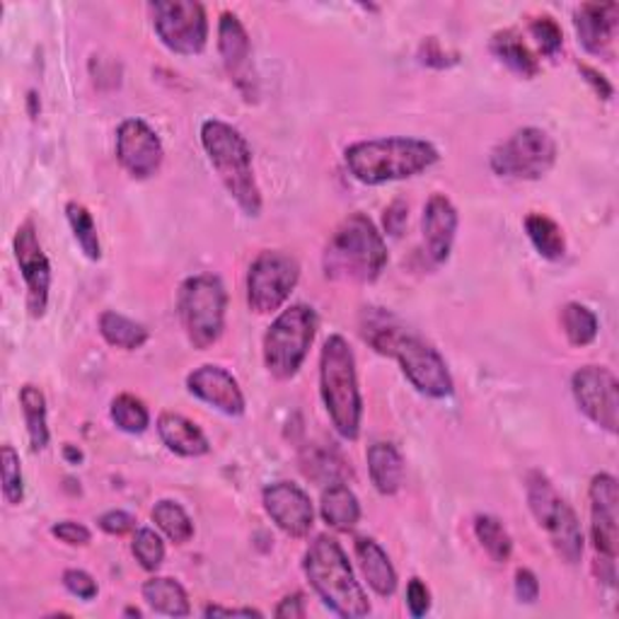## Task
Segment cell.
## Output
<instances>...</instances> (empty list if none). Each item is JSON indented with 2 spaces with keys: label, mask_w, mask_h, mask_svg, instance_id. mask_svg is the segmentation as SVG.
<instances>
[{
  "label": "cell",
  "mask_w": 619,
  "mask_h": 619,
  "mask_svg": "<svg viewBox=\"0 0 619 619\" xmlns=\"http://www.w3.org/2000/svg\"><path fill=\"white\" fill-rule=\"evenodd\" d=\"M366 342L378 351V354L393 356L402 366L407 380L417 387L421 395L443 399L453 395V375L447 371V363L431 344L423 342L421 336L411 334L402 324L387 318V314H373L368 320Z\"/></svg>",
  "instance_id": "6da1fadb"
},
{
  "label": "cell",
  "mask_w": 619,
  "mask_h": 619,
  "mask_svg": "<svg viewBox=\"0 0 619 619\" xmlns=\"http://www.w3.org/2000/svg\"><path fill=\"white\" fill-rule=\"evenodd\" d=\"M439 151L435 145L421 139L390 136V139H371L351 143L344 161L349 173L354 175L361 185L378 187L385 181L409 179L421 175L423 169L439 163Z\"/></svg>",
  "instance_id": "7a4b0ae2"
},
{
  "label": "cell",
  "mask_w": 619,
  "mask_h": 619,
  "mask_svg": "<svg viewBox=\"0 0 619 619\" xmlns=\"http://www.w3.org/2000/svg\"><path fill=\"white\" fill-rule=\"evenodd\" d=\"M387 264V245L368 215L351 213L324 247V274L332 281L373 284Z\"/></svg>",
  "instance_id": "3957f363"
},
{
  "label": "cell",
  "mask_w": 619,
  "mask_h": 619,
  "mask_svg": "<svg viewBox=\"0 0 619 619\" xmlns=\"http://www.w3.org/2000/svg\"><path fill=\"white\" fill-rule=\"evenodd\" d=\"M302 568L314 593L334 615L358 619L371 612V603L354 576L349 556L334 538L320 535L310 542Z\"/></svg>",
  "instance_id": "277c9868"
},
{
  "label": "cell",
  "mask_w": 619,
  "mask_h": 619,
  "mask_svg": "<svg viewBox=\"0 0 619 619\" xmlns=\"http://www.w3.org/2000/svg\"><path fill=\"white\" fill-rule=\"evenodd\" d=\"M320 393L334 429L346 441H356L361 433V390L356 378V358L342 334H332L320 356Z\"/></svg>",
  "instance_id": "5b68a950"
},
{
  "label": "cell",
  "mask_w": 619,
  "mask_h": 619,
  "mask_svg": "<svg viewBox=\"0 0 619 619\" xmlns=\"http://www.w3.org/2000/svg\"><path fill=\"white\" fill-rule=\"evenodd\" d=\"M201 145L240 209L247 215H259L262 194L254 179L252 151L245 136L221 119H209L201 124Z\"/></svg>",
  "instance_id": "8992f818"
},
{
  "label": "cell",
  "mask_w": 619,
  "mask_h": 619,
  "mask_svg": "<svg viewBox=\"0 0 619 619\" xmlns=\"http://www.w3.org/2000/svg\"><path fill=\"white\" fill-rule=\"evenodd\" d=\"M228 290L223 281L213 274L189 276L179 286L177 310L187 339L197 349H209L225 330Z\"/></svg>",
  "instance_id": "52a82bcc"
},
{
  "label": "cell",
  "mask_w": 619,
  "mask_h": 619,
  "mask_svg": "<svg viewBox=\"0 0 619 619\" xmlns=\"http://www.w3.org/2000/svg\"><path fill=\"white\" fill-rule=\"evenodd\" d=\"M528 504L540 528H544L554 552L566 564H578L584 556V530H581L574 508L566 504L564 496L554 489L548 475L530 472L526 479Z\"/></svg>",
  "instance_id": "ba28073f"
},
{
  "label": "cell",
  "mask_w": 619,
  "mask_h": 619,
  "mask_svg": "<svg viewBox=\"0 0 619 619\" xmlns=\"http://www.w3.org/2000/svg\"><path fill=\"white\" fill-rule=\"evenodd\" d=\"M318 312L310 306H290L272 322L264 336V363L276 380L296 378L318 334Z\"/></svg>",
  "instance_id": "9c48e42d"
},
{
  "label": "cell",
  "mask_w": 619,
  "mask_h": 619,
  "mask_svg": "<svg viewBox=\"0 0 619 619\" xmlns=\"http://www.w3.org/2000/svg\"><path fill=\"white\" fill-rule=\"evenodd\" d=\"M556 163V143L548 131L526 126L513 131L491 151L489 165L499 177L540 179Z\"/></svg>",
  "instance_id": "30bf717a"
},
{
  "label": "cell",
  "mask_w": 619,
  "mask_h": 619,
  "mask_svg": "<svg viewBox=\"0 0 619 619\" xmlns=\"http://www.w3.org/2000/svg\"><path fill=\"white\" fill-rule=\"evenodd\" d=\"M300 278V264L281 250L259 252L247 272V302L257 314L276 312L294 294Z\"/></svg>",
  "instance_id": "8fae6325"
},
{
  "label": "cell",
  "mask_w": 619,
  "mask_h": 619,
  "mask_svg": "<svg viewBox=\"0 0 619 619\" xmlns=\"http://www.w3.org/2000/svg\"><path fill=\"white\" fill-rule=\"evenodd\" d=\"M153 27L169 52L181 56L201 54L209 40V20L197 0H155L148 5Z\"/></svg>",
  "instance_id": "7c38bea8"
},
{
  "label": "cell",
  "mask_w": 619,
  "mask_h": 619,
  "mask_svg": "<svg viewBox=\"0 0 619 619\" xmlns=\"http://www.w3.org/2000/svg\"><path fill=\"white\" fill-rule=\"evenodd\" d=\"M572 393L578 409L608 433L619 429V383L605 366H584L574 373Z\"/></svg>",
  "instance_id": "4fadbf2b"
},
{
  "label": "cell",
  "mask_w": 619,
  "mask_h": 619,
  "mask_svg": "<svg viewBox=\"0 0 619 619\" xmlns=\"http://www.w3.org/2000/svg\"><path fill=\"white\" fill-rule=\"evenodd\" d=\"M15 259L22 272L24 284H27V310L34 320L44 318L48 306V288H52V264H48L46 254L42 250V242L36 237V228L32 221H24L15 240Z\"/></svg>",
  "instance_id": "5bb4252c"
},
{
  "label": "cell",
  "mask_w": 619,
  "mask_h": 619,
  "mask_svg": "<svg viewBox=\"0 0 619 619\" xmlns=\"http://www.w3.org/2000/svg\"><path fill=\"white\" fill-rule=\"evenodd\" d=\"M590 535L598 562L617 560L619 550V487L612 475H596L590 482Z\"/></svg>",
  "instance_id": "9a60e30c"
},
{
  "label": "cell",
  "mask_w": 619,
  "mask_h": 619,
  "mask_svg": "<svg viewBox=\"0 0 619 619\" xmlns=\"http://www.w3.org/2000/svg\"><path fill=\"white\" fill-rule=\"evenodd\" d=\"M117 157L131 177L148 179L161 169L165 148L161 136L143 119H126L117 131Z\"/></svg>",
  "instance_id": "2e32d148"
},
{
  "label": "cell",
  "mask_w": 619,
  "mask_h": 619,
  "mask_svg": "<svg viewBox=\"0 0 619 619\" xmlns=\"http://www.w3.org/2000/svg\"><path fill=\"white\" fill-rule=\"evenodd\" d=\"M218 52L225 64L228 76L235 80L245 100H254L257 95V80L252 70V44L245 24L233 12H223L218 22Z\"/></svg>",
  "instance_id": "e0dca14e"
},
{
  "label": "cell",
  "mask_w": 619,
  "mask_h": 619,
  "mask_svg": "<svg viewBox=\"0 0 619 619\" xmlns=\"http://www.w3.org/2000/svg\"><path fill=\"white\" fill-rule=\"evenodd\" d=\"M264 511L290 538H306L314 526L310 496L294 482H276L262 494Z\"/></svg>",
  "instance_id": "ac0fdd59"
},
{
  "label": "cell",
  "mask_w": 619,
  "mask_h": 619,
  "mask_svg": "<svg viewBox=\"0 0 619 619\" xmlns=\"http://www.w3.org/2000/svg\"><path fill=\"white\" fill-rule=\"evenodd\" d=\"M187 387L201 402L215 407L228 417H240L245 411V395H242L237 380L225 368L206 363V366L189 373Z\"/></svg>",
  "instance_id": "d6986e66"
},
{
  "label": "cell",
  "mask_w": 619,
  "mask_h": 619,
  "mask_svg": "<svg viewBox=\"0 0 619 619\" xmlns=\"http://www.w3.org/2000/svg\"><path fill=\"white\" fill-rule=\"evenodd\" d=\"M578 42L588 54L612 56V46L619 27L617 3H584L574 12Z\"/></svg>",
  "instance_id": "ffe728a7"
},
{
  "label": "cell",
  "mask_w": 619,
  "mask_h": 619,
  "mask_svg": "<svg viewBox=\"0 0 619 619\" xmlns=\"http://www.w3.org/2000/svg\"><path fill=\"white\" fill-rule=\"evenodd\" d=\"M457 221V209L445 194H433L427 206H423V242H427V252L435 264H443L451 257Z\"/></svg>",
  "instance_id": "44dd1931"
},
{
  "label": "cell",
  "mask_w": 619,
  "mask_h": 619,
  "mask_svg": "<svg viewBox=\"0 0 619 619\" xmlns=\"http://www.w3.org/2000/svg\"><path fill=\"white\" fill-rule=\"evenodd\" d=\"M157 433H161L163 443L169 451L181 455V457H201L209 453V439L197 423L189 421L187 417L175 414V411H165L157 419Z\"/></svg>",
  "instance_id": "7402d4cb"
},
{
  "label": "cell",
  "mask_w": 619,
  "mask_h": 619,
  "mask_svg": "<svg viewBox=\"0 0 619 619\" xmlns=\"http://www.w3.org/2000/svg\"><path fill=\"white\" fill-rule=\"evenodd\" d=\"M356 560L363 572V578L368 581V586L378 593L380 598H390L397 590V572L390 562V556L385 554L380 544L371 538H358Z\"/></svg>",
  "instance_id": "603a6c76"
},
{
  "label": "cell",
  "mask_w": 619,
  "mask_h": 619,
  "mask_svg": "<svg viewBox=\"0 0 619 619\" xmlns=\"http://www.w3.org/2000/svg\"><path fill=\"white\" fill-rule=\"evenodd\" d=\"M368 472L375 489L385 496H393L405 484V460L393 443H373L368 447Z\"/></svg>",
  "instance_id": "cb8c5ba5"
},
{
  "label": "cell",
  "mask_w": 619,
  "mask_h": 619,
  "mask_svg": "<svg viewBox=\"0 0 619 619\" xmlns=\"http://www.w3.org/2000/svg\"><path fill=\"white\" fill-rule=\"evenodd\" d=\"M320 513L330 528L339 532H349L358 526L361 504L356 499V494L351 491L344 482H336L324 489Z\"/></svg>",
  "instance_id": "d4e9b609"
},
{
  "label": "cell",
  "mask_w": 619,
  "mask_h": 619,
  "mask_svg": "<svg viewBox=\"0 0 619 619\" xmlns=\"http://www.w3.org/2000/svg\"><path fill=\"white\" fill-rule=\"evenodd\" d=\"M141 593H143L145 605H148V608L157 615L187 617L191 612L187 590L181 588V584L175 578L155 576L151 581H145Z\"/></svg>",
  "instance_id": "484cf974"
},
{
  "label": "cell",
  "mask_w": 619,
  "mask_h": 619,
  "mask_svg": "<svg viewBox=\"0 0 619 619\" xmlns=\"http://www.w3.org/2000/svg\"><path fill=\"white\" fill-rule=\"evenodd\" d=\"M491 54L523 78H535L540 64L516 30H504L491 36Z\"/></svg>",
  "instance_id": "4316f807"
},
{
  "label": "cell",
  "mask_w": 619,
  "mask_h": 619,
  "mask_svg": "<svg viewBox=\"0 0 619 619\" xmlns=\"http://www.w3.org/2000/svg\"><path fill=\"white\" fill-rule=\"evenodd\" d=\"M100 334L104 336L107 344L124 349V351L141 349L151 336L148 327L126 318V314L114 312V310H104L100 314Z\"/></svg>",
  "instance_id": "83f0119b"
},
{
  "label": "cell",
  "mask_w": 619,
  "mask_h": 619,
  "mask_svg": "<svg viewBox=\"0 0 619 619\" xmlns=\"http://www.w3.org/2000/svg\"><path fill=\"white\" fill-rule=\"evenodd\" d=\"M20 405H22V414H24V423H27V433H30V445L34 453L44 451L48 445V427H46V397L34 385H24L20 390Z\"/></svg>",
  "instance_id": "f1b7e54d"
},
{
  "label": "cell",
  "mask_w": 619,
  "mask_h": 619,
  "mask_svg": "<svg viewBox=\"0 0 619 619\" xmlns=\"http://www.w3.org/2000/svg\"><path fill=\"white\" fill-rule=\"evenodd\" d=\"M302 469L306 475L320 484H336L344 482V477L349 475L346 463L342 460L334 447H324V445H310L306 455H302Z\"/></svg>",
  "instance_id": "f546056e"
},
{
  "label": "cell",
  "mask_w": 619,
  "mask_h": 619,
  "mask_svg": "<svg viewBox=\"0 0 619 619\" xmlns=\"http://www.w3.org/2000/svg\"><path fill=\"white\" fill-rule=\"evenodd\" d=\"M526 233L544 259L556 262L564 257L566 240H564L562 228L556 225L552 218L542 215V213H530L526 218Z\"/></svg>",
  "instance_id": "4dcf8cb0"
},
{
  "label": "cell",
  "mask_w": 619,
  "mask_h": 619,
  "mask_svg": "<svg viewBox=\"0 0 619 619\" xmlns=\"http://www.w3.org/2000/svg\"><path fill=\"white\" fill-rule=\"evenodd\" d=\"M475 535L494 562L504 564V562L511 560L513 540H511V535H508V530L504 528L499 518L477 516L475 518Z\"/></svg>",
  "instance_id": "1f68e13d"
},
{
  "label": "cell",
  "mask_w": 619,
  "mask_h": 619,
  "mask_svg": "<svg viewBox=\"0 0 619 619\" xmlns=\"http://www.w3.org/2000/svg\"><path fill=\"white\" fill-rule=\"evenodd\" d=\"M562 327L568 342L574 346H588L598 336V318L590 308L581 302H568L562 310Z\"/></svg>",
  "instance_id": "d6a6232c"
},
{
  "label": "cell",
  "mask_w": 619,
  "mask_h": 619,
  "mask_svg": "<svg viewBox=\"0 0 619 619\" xmlns=\"http://www.w3.org/2000/svg\"><path fill=\"white\" fill-rule=\"evenodd\" d=\"M153 520L175 544H187L194 538V523L189 513L177 501H157Z\"/></svg>",
  "instance_id": "836d02e7"
},
{
  "label": "cell",
  "mask_w": 619,
  "mask_h": 619,
  "mask_svg": "<svg viewBox=\"0 0 619 619\" xmlns=\"http://www.w3.org/2000/svg\"><path fill=\"white\" fill-rule=\"evenodd\" d=\"M66 215H68V223H70L73 235H76L85 257L92 259V262L100 259L102 257V247H100V237H97V228H95V221H92L90 211L85 209V206L78 203V201H68L66 203Z\"/></svg>",
  "instance_id": "e575fe53"
},
{
  "label": "cell",
  "mask_w": 619,
  "mask_h": 619,
  "mask_svg": "<svg viewBox=\"0 0 619 619\" xmlns=\"http://www.w3.org/2000/svg\"><path fill=\"white\" fill-rule=\"evenodd\" d=\"M109 414H112V421L124 433H143L151 423L148 407H145L141 399L133 397V395L114 397Z\"/></svg>",
  "instance_id": "d590c367"
},
{
  "label": "cell",
  "mask_w": 619,
  "mask_h": 619,
  "mask_svg": "<svg viewBox=\"0 0 619 619\" xmlns=\"http://www.w3.org/2000/svg\"><path fill=\"white\" fill-rule=\"evenodd\" d=\"M131 552L145 572H157L165 560V544H163L161 535H157V532L151 528L136 530V535H133V542H131Z\"/></svg>",
  "instance_id": "8d00e7d4"
},
{
  "label": "cell",
  "mask_w": 619,
  "mask_h": 619,
  "mask_svg": "<svg viewBox=\"0 0 619 619\" xmlns=\"http://www.w3.org/2000/svg\"><path fill=\"white\" fill-rule=\"evenodd\" d=\"M0 472H3V496L10 506H20L24 499L20 455L12 445L0 447Z\"/></svg>",
  "instance_id": "74e56055"
},
{
  "label": "cell",
  "mask_w": 619,
  "mask_h": 619,
  "mask_svg": "<svg viewBox=\"0 0 619 619\" xmlns=\"http://www.w3.org/2000/svg\"><path fill=\"white\" fill-rule=\"evenodd\" d=\"M530 34H532V40L538 42L540 52L544 56H554V54L562 52L564 34H562L560 24H556L550 15H542L538 20H532L530 22Z\"/></svg>",
  "instance_id": "f35d334b"
},
{
  "label": "cell",
  "mask_w": 619,
  "mask_h": 619,
  "mask_svg": "<svg viewBox=\"0 0 619 619\" xmlns=\"http://www.w3.org/2000/svg\"><path fill=\"white\" fill-rule=\"evenodd\" d=\"M64 586L73 596L80 600H92L97 598V584L88 572H80V568H68L64 572Z\"/></svg>",
  "instance_id": "ab89813d"
},
{
  "label": "cell",
  "mask_w": 619,
  "mask_h": 619,
  "mask_svg": "<svg viewBox=\"0 0 619 619\" xmlns=\"http://www.w3.org/2000/svg\"><path fill=\"white\" fill-rule=\"evenodd\" d=\"M52 535L58 538L60 542L70 544V548H85V544H90V530L76 523V520H60L52 528Z\"/></svg>",
  "instance_id": "60d3db41"
},
{
  "label": "cell",
  "mask_w": 619,
  "mask_h": 619,
  "mask_svg": "<svg viewBox=\"0 0 619 619\" xmlns=\"http://www.w3.org/2000/svg\"><path fill=\"white\" fill-rule=\"evenodd\" d=\"M407 608L414 617H423L431 608V593L421 584V578H411L407 586Z\"/></svg>",
  "instance_id": "b9f144b4"
},
{
  "label": "cell",
  "mask_w": 619,
  "mask_h": 619,
  "mask_svg": "<svg viewBox=\"0 0 619 619\" xmlns=\"http://www.w3.org/2000/svg\"><path fill=\"white\" fill-rule=\"evenodd\" d=\"M516 596L520 603H535L540 598V581L530 568H518L516 572Z\"/></svg>",
  "instance_id": "7bdbcfd3"
},
{
  "label": "cell",
  "mask_w": 619,
  "mask_h": 619,
  "mask_svg": "<svg viewBox=\"0 0 619 619\" xmlns=\"http://www.w3.org/2000/svg\"><path fill=\"white\" fill-rule=\"evenodd\" d=\"M100 528L107 532V535H126V532L136 528V518L124 511H109L100 516Z\"/></svg>",
  "instance_id": "ee69618b"
},
{
  "label": "cell",
  "mask_w": 619,
  "mask_h": 619,
  "mask_svg": "<svg viewBox=\"0 0 619 619\" xmlns=\"http://www.w3.org/2000/svg\"><path fill=\"white\" fill-rule=\"evenodd\" d=\"M407 218H409V206L405 201H395L390 209L385 211V230L390 235H402V230L407 225Z\"/></svg>",
  "instance_id": "f6af8a7d"
},
{
  "label": "cell",
  "mask_w": 619,
  "mask_h": 619,
  "mask_svg": "<svg viewBox=\"0 0 619 619\" xmlns=\"http://www.w3.org/2000/svg\"><path fill=\"white\" fill-rule=\"evenodd\" d=\"M308 615L306 610V598L300 593H294V596H286L276 608V617L278 619H302Z\"/></svg>",
  "instance_id": "bcb514c9"
},
{
  "label": "cell",
  "mask_w": 619,
  "mask_h": 619,
  "mask_svg": "<svg viewBox=\"0 0 619 619\" xmlns=\"http://www.w3.org/2000/svg\"><path fill=\"white\" fill-rule=\"evenodd\" d=\"M581 76H586V80L593 85V90H596L598 97H603V100H610L612 97V85L605 80V76H600V73L596 68H590V66H581Z\"/></svg>",
  "instance_id": "7dc6e473"
},
{
  "label": "cell",
  "mask_w": 619,
  "mask_h": 619,
  "mask_svg": "<svg viewBox=\"0 0 619 619\" xmlns=\"http://www.w3.org/2000/svg\"><path fill=\"white\" fill-rule=\"evenodd\" d=\"M206 617H262L259 610H252V608H221V605H209V608L203 610Z\"/></svg>",
  "instance_id": "c3c4849f"
},
{
  "label": "cell",
  "mask_w": 619,
  "mask_h": 619,
  "mask_svg": "<svg viewBox=\"0 0 619 619\" xmlns=\"http://www.w3.org/2000/svg\"><path fill=\"white\" fill-rule=\"evenodd\" d=\"M64 457L68 460V463H73V465H78V463H82V453L78 451L76 445H64Z\"/></svg>",
  "instance_id": "681fc988"
},
{
  "label": "cell",
  "mask_w": 619,
  "mask_h": 619,
  "mask_svg": "<svg viewBox=\"0 0 619 619\" xmlns=\"http://www.w3.org/2000/svg\"><path fill=\"white\" fill-rule=\"evenodd\" d=\"M30 114L36 117L40 112H36V92H30Z\"/></svg>",
  "instance_id": "f907efd6"
},
{
  "label": "cell",
  "mask_w": 619,
  "mask_h": 619,
  "mask_svg": "<svg viewBox=\"0 0 619 619\" xmlns=\"http://www.w3.org/2000/svg\"><path fill=\"white\" fill-rule=\"evenodd\" d=\"M124 615H126V617H141V610H136V608H129Z\"/></svg>",
  "instance_id": "816d5d0a"
}]
</instances>
